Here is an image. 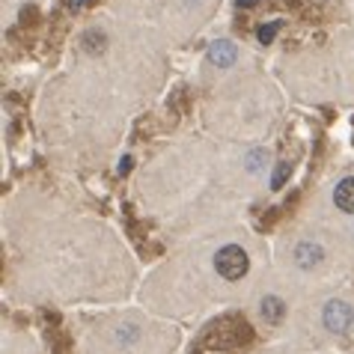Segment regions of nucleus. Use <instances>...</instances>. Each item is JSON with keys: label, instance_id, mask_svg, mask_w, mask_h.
<instances>
[{"label": "nucleus", "instance_id": "obj_4", "mask_svg": "<svg viewBox=\"0 0 354 354\" xmlns=\"http://www.w3.org/2000/svg\"><path fill=\"white\" fill-rule=\"evenodd\" d=\"M232 60H235V48L230 42H214L209 48V63H214V66H232Z\"/></svg>", "mask_w": 354, "mask_h": 354}, {"label": "nucleus", "instance_id": "obj_2", "mask_svg": "<svg viewBox=\"0 0 354 354\" xmlns=\"http://www.w3.org/2000/svg\"><path fill=\"white\" fill-rule=\"evenodd\" d=\"M324 324H328L330 330L342 333L351 324V307H346L342 301H330L328 310H324Z\"/></svg>", "mask_w": 354, "mask_h": 354}, {"label": "nucleus", "instance_id": "obj_7", "mask_svg": "<svg viewBox=\"0 0 354 354\" xmlns=\"http://www.w3.org/2000/svg\"><path fill=\"white\" fill-rule=\"evenodd\" d=\"M86 3H93V0H72V3H68V6H72V9H84Z\"/></svg>", "mask_w": 354, "mask_h": 354}, {"label": "nucleus", "instance_id": "obj_5", "mask_svg": "<svg viewBox=\"0 0 354 354\" xmlns=\"http://www.w3.org/2000/svg\"><path fill=\"white\" fill-rule=\"evenodd\" d=\"M262 316L268 319V322H277L283 316V304L277 298H265L262 301Z\"/></svg>", "mask_w": 354, "mask_h": 354}, {"label": "nucleus", "instance_id": "obj_8", "mask_svg": "<svg viewBox=\"0 0 354 354\" xmlns=\"http://www.w3.org/2000/svg\"><path fill=\"white\" fill-rule=\"evenodd\" d=\"M250 3H257V0H239V6H250Z\"/></svg>", "mask_w": 354, "mask_h": 354}, {"label": "nucleus", "instance_id": "obj_3", "mask_svg": "<svg viewBox=\"0 0 354 354\" xmlns=\"http://www.w3.org/2000/svg\"><path fill=\"white\" fill-rule=\"evenodd\" d=\"M333 203L339 205L342 212H354V176L351 179H342L333 191Z\"/></svg>", "mask_w": 354, "mask_h": 354}, {"label": "nucleus", "instance_id": "obj_6", "mask_svg": "<svg viewBox=\"0 0 354 354\" xmlns=\"http://www.w3.org/2000/svg\"><path fill=\"white\" fill-rule=\"evenodd\" d=\"M277 27H280V21H271V24H265L262 30H259V42H262V45H268L271 39H274V33H277Z\"/></svg>", "mask_w": 354, "mask_h": 354}, {"label": "nucleus", "instance_id": "obj_1", "mask_svg": "<svg viewBox=\"0 0 354 354\" xmlns=\"http://www.w3.org/2000/svg\"><path fill=\"white\" fill-rule=\"evenodd\" d=\"M248 253H244L239 244H226V248L218 250V257H214V268H218L221 277L226 280H241L244 274H248Z\"/></svg>", "mask_w": 354, "mask_h": 354}]
</instances>
